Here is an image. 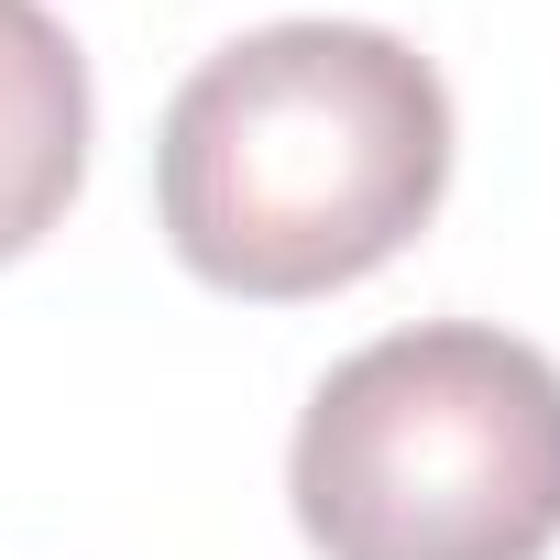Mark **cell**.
<instances>
[{
	"instance_id": "cell-1",
	"label": "cell",
	"mask_w": 560,
	"mask_h": 560,
	"mask_svg": "<svg viewBox=\"0 0 560 560\" xmlns=\"http://www.w3.org/2000/svg\"><path fill=\"white\" fill-rule=\"evenodd\" d=\"M451 187V89L374 23H264L220 45L165 132L154 209L198 287L330 298L396 264Z\"/></svg>"
},
{
	"instance_id": "cell-2",
	"label": "cell",
	"mask_w": 560,
	"mask_h": 560,
	"mask_svg": "<svg viewBox=\"0 0 560 560\" xmlns=\"http://www.w3.org/2000/svg\"><path fill=\"white\" fill-rule=\"evenodd\" d=\"M287 494L319 560H549L560 363L483 319L385 330L319 374Z\"/></svg>"
},
{
	"instance_id": "cell-3",
	"label": "cell",
	"mask_w": 560,
	"mask_h": 560,
	"mask_svg": "<svg viewBox=\"0 0 560 560\" xmlns=\"http://www.w3.org/2000/svg\"><path fill=\"white\" fill-rule=\"evenodd\" d=\"M89 176V56L45 0H0V264H23Z\"/></svg>"
}]
</instances>
